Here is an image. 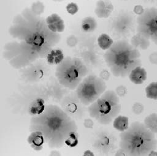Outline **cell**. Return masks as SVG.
Returning a JSON list of instances; mask_svg holds the SVG:
<instances>
[{
  "label": "cell",
  "mask_w": 157,
  "mask_h": 156,
  "mask_svg": "<svg viewBox=\"0 0 157 156\" xmlns=\"http://www.w3.org/2000/svg\"><path fill=\"white\" fill-rule=\"evenodd\" d=\"M29 130L39 131L45 143L53 149H59L72 133L77 132L75 120L56 104H47L43 112L30 119Z\"/></svg>",
  "instance_id": "2"
},
{
  "label": "cell",
  "mask_w": 157,
  "mask_h": 156,
  "mask_svg": "<svg viewBox=\"0 0 157 156\" xmlns=\"http://www.w3.org/2000/svg\"><path fill=\"white\" fill-rule=\"evenodd\" d=\"M49 98L47 88L31 86L11 95L7 103L13 113L33 117L43 112Z\"/></svg>",
  "instance_id": "5"
},
{
  "label": "cell",
  "mask_w": 157,
  "mask_h": 156,
  "mask_svg": "<svg viewBox=\"0 0 157 156\" xmlns=\"http://www.w3.org/2000/svg\"><path fill=\"white\" fill-rule=\"evenodd\" d=\"M121 1H128V0H121Z\"/></svg>",
  "instance_id": "42"
},
{
  "label": "cell",
  "mask_w": 157,
  "mask_h": 156,
  "mask_svg": "<svg viewBox=\"0 0 157 156\" xmlns=\"http://www.w3.org/2000/svg\"><path fill=\"white\" fill-rule=\"evenodd\" d=\"M134 17L130 12H123L115 18L112 28L117 35L126 36L134 29Z\"/></svg>",
  "instance_id": "12"
},
{
  "label": "cell",
  "mask_w": 157,
  "mask_h": 156,
  "mask_svg": "<svg viewBox=\"0 0 157 156\" xmlns=\"http://www.w3.org/2000/svg\"><path fill=\"white\" fill-rule=\"evenodd\" d=\"M130 81L136 85L142 84L147 79V71L142 66H137L131 70L129 75Z\"/></svg>",
  "instance_id": "18"
},
{
  "label": "cell",
  "mask_w": 157,
  "mask_h": 156,
  "mask_svg": "<svg viewBox=\"0 0 157 156\" xmlns=\"http://www.w3.org/2000/svg\"><path fill=\"white\" fill-rule=\"evenodd\" d=\"M9 32L18 41L9 43L13 48L7 50H15L14 54L6 59L15 69L25 68L38 58L46 57L60 39L57 33L48 29L45 20L31 9L24 10L14 18Z\"/></svg>",
  "instance_id": "1"
},
{
  "label": "cell",
  "mask_w": 157,
  "mask_h": 156,
  "mask_svg": "<svg viewBox=\"0 0 157 156\" xmlns=\"http://www.w3.org/2000/svg\"><path fill=\"white\" fill-rule=\"evenodd\" d=\"M98 45L102 50H109L113 43V39L105 33L101 34L97 39Z\"/></svg>",
  "instance_id": "23"
},
{
  "label": "cell",
  "mask_w": 157,
  "mask_h": 156,
  "mask_svg": "<svg viewBox=\"0 0 157 156\" xmlns=\"http://www.w3.org/2000/svg\"><path fill=\"white\" fill-rule=\"evenodd\" d=\"M66 10L70 15H75L79 10V7L77 3L70 2L66 6Z\"/></svg>",
  "instance_id": "28"
},
{
  "label": "cell",
  "mask_w": 157,
  "mask_h": 156,
  "mask_svg": "<svg viewBox=\"0 0 157 156\" xmlns=\"http://www.w3.org/2000/svg\"><path fill=\"white\" fill-rule=\"evenodd\" d=\"M50 98L56 103H60L64 97L69 93V89L61 85L56 80L55 83L50 84L47 88Z\"/></svg>",
  "instance_id": "14"
},
{
  "label": "cell",
  "mask_w": 157,
  "mask_h": 156,
  "mask_svg": "<svg viewBox=\"0 0 157 156\" xmlns=\"http://www.w3.org/2000/svg\"><path fill=\"white\" fill-rule=\"evenodd\" d=\"M23 69H24L21 73L22 78L30 83L39 81L47 73V68L44 65L33 63Z\"/></svg>",
  "instance_id": "13"
},
{
  "label": "cell",
  "mask_w": 157,
  "mask_h": 156,
  "mask_svg": "<svg viewBox=\"0 0 157 156\" xmlns=\"http://www.w3.org/2000/svg\"><path fill=\"white\" fill-rule=\"evenodd\" d=\"M82 156H95V155L92 150L90 149H87L83 152Z\"/></svg>",
  "instance_id": "38"
},
{
  "label": "cell",
  "mask_w": 157,
  "mask_h": 156,
  "mask_svg": "<svg viewBox=\"0 0 157 156\" xmlns=\"http://www.w3.org/2000/svg\"><path fill=\"white\" fill-rule=\"evenodd\" d=\"M79 135L77 132L70 135L65 141V144L69 147H75L78 144Z\"/></svg>",
  "instance_id": "26"
},
{
  "label": "cell",
  "mask_w": 157,
  "mask_h": 156,
  "mask_svg": "<svg viewBox=\"0 0 157 156\" xmlns=\"http://www.w3.org/2000/svg\"><path fill=\"white\" fill-rule=\"evenodd\" d=\"M98 26L96 19L93 17H86L83 19L81 23L82 29L86 32L94 31Z\"/></svg>",
  "instance_id": "22"
},
{
  "label": "cell",
  "mask_w": 157,
  "mask_h": 156,
  "mask_svg": "<svg viewBox=\"0 0 157 156\" xmlns=\"http://www.w3.org/2000/svg\"><path fill=\"white\" fill-rule=\"evenodd\" d=\"M146 97L151 100H157V81L150 83L145 87Z\"/></svg>",
  "instance_id": "25"
},
{
  "label": "cell",
  "mask_w": 157,
  "mask_h": 156,
  "mask_svg": "<svg viewBox=\"0 0 157 156\" xmlns=\"http://www.w3.org/2000/svg\"><path fill=\"white\" fill-rule=\"evenodd\" d=\"M115 92L119 97H123L127 94L128 89L125 86L120 85L116 87Z\"/></svg>",
  "instance_id": "30"
},
{
  "label": "cell",
  "mask_w": 157,
  "mask_h": 156,
  "mask_svg": "<svg viewBox=\"0 0 157 156\" xmlns=\"http://www.w3.org/2000/svg\"><path fill=\"white\" fill-rule=\"evenodd\" d=\"M115 156H128V154L121 148L119 147L115 152Z\"/></svg>",
  "instance_id": "36"
},
{
  "label": "cell",
  "mask_w": 157,
  "mask_h": 156,
  "mask_svg": "<svg viewBox=\"0 0 157 156\" xmlns=\"http://www.w3.org/2000/svg\"><path fill=\"white\" fill-rule=\"evenodd\" d=\"M53 1H56V2H61V1H64V0H53Z\"/></svg>",
  "instance_id": "41"
},
{
  "label": "cell",
  "mask_w": 157,
  "mask_h": 156,
  "mask_svg": "<svg viewBox=\"0 0 157 156\" xmlns=\"http://www.w3.org/2000/svg\"><path fill=\"white\" fill-rule=\"evenodd\" d=\"M119 138V147L128 156H148L156 149L155 134L139 121L132 122L126 130L120 133Z\"/></svg>",
  "instance_id": "4"
},
{
  "label": "cell",
  "mask_w": 157,
  "mask_h": 156,
  "mask_svg": "<svg viewBox=\"0 0 157 156\" xmlns=\"http://www.w3.org/2000/svg\"><path fill=\"white\" fill-rule=\"evenodd\" d=\"M99 76L101 78H102L103 80L106 81L109 79L110 76V73L107 70H103L100 72Z\"/></svg>",
  "instance_id": "34"
},
{
  "label": "cell",
  "mask_w": 157,
  "mask_h": 156,
  "mask_svg": "<svg viewBox=\"0 0 157 156\" xmlns=\"http://www.w3.org/2000/svg\"><path fill=\"white\" fill-rule=\"evenodd\" d=\"M94 122L93 119L90 117H85L83 119V125L86 129H92L94 127Z\"/></svg>",
  "instance_id": "31"
},
{
  "label": "cell",
  "mask_w": 157,
  "mask_h": 156,
  "mask_svg": "<svg viewBox=\"0 0 157 156\" xmlns=\"http://www.w3.org/2000/svg\"><path fill=\"white\" fill-rule=\"evenodd\" d=\"M148 2H152V3H155V2H157V0H146Z\"/></svg>",
  "instance_id": "40"
},
{
  "label": "cell",
  "mask_w": 157,
  "mask_h": 156,
  "mask_svg": "<svg viewBox=\"0 0 157 156\" xmlns=\"http://www.w3.org/2000/svg\"><path fill=\"white\" fill-rule=\"evenodd\" d=\"M61 108L72 118L81 120L85 118L88 107L78 98L75 92L69 93L59 103Z\"/></svg>",
  "instance_id": "11"
},
{
  "label": "cell",
  "mask_w": 157,
  "mask_h": 156,
  "mask_svg": "<svg viewBox=\"0 0 157 156\" xmlns=\"http://www.w3.org/2000/svg\"><path fill=\"white\" fill-rule=\"evenodd\" d=\"M77 40V39L74 36H71V37H68L67 39V45L71 46H75L77 43V42H73V40Z\"/></svg>",
  "instance_id": "35"
},
{
  "label": "cell",
  "mask_w": 157,
  "mask_h": 156,
  "mask_svg": "<svg viewBox=\"0 0 157 156\" xmlns=\"http://www.w3.org/2000/svg\"><path fill=\"white\" fill-rule=\"evenodd\" d=\"M137 31L157 45V8H146L137 18Z\"/></svg>",
  "instance_id": "9"
},
{
  "label": "cell",
  "mask_w": 157,
  "mask_h": 156,
  "mask_svg": "<svg viewBox=\"0 0 157 156\" xmlns=\"http://www.w3.org/2000/svg\"><path fill=\"white\" fill-rule=\"evenodd\" d=\"M91 146L101 156H109L115 152L117 147V138L110 130L101 129L93 136Z\"/></svg>",
  "instance_id": "10"
},
{
  "label": "cell",
  "mask_w": 157,
  "mask_h": 156,
  "mask_svg": "<svg viewBox=\"0 0 157 156\" xmlns=\"http://www.w3.org/2000/svg\"><path fill=\"white\" fill-rule=\"evenodd\" d=\"M131 44L139 50H145L150 46V40L142 35L137 33L131 38Z\"/></svg>",
  "instance_id": "19"
},
{
  "label": "cell",
  "mask_w": 157,
  "mask_h": 156,
  "mask_svg": "<svg viewBox=\"0 0 157 156\" xmlns=\"http://www.w3.org/2000/svg\"><path fill=\"white\" fill-rule=\"evenodd\" d=\"M29 146L36 152H40L44 148L45 143L44 136L39 131H33L27 138Z\"/></svg>",
  "instance_id": "17"
},
{
  "label": "cell",
  "mask_w": 157,
  "mask_h": 156,
  "mask_svg": "<svg viewBox=\"0 0 157 156\" xmlns=\"http://www.w3.org/2000/svg\"><path fill=\"white\" fill-rule=\"evenodd\" d=\"M104 58L110 73L115 77L125 78L132 69L142 64L139 50L124 40L113 42Z\"/></svg>",
  "instance_id": "3"
},
{
  "label": "cell",
  "mask_w": 157,
  "mask_h": 156,
  "mask_svg": "<svg viewBox=\"0 0 157 156\" xmlns=\"http://www.w3.org/2000/svg\"><path fill=\"white\" fill-rule=\"evenodd\" d=\"M48 29L56 33H60L65 29V23L63 18L57 13H52L45 18Z\"/></svg>",
  "instance_id": "16"
},
{
  "label": "cell",
  "mask_w": 157,
  "mask_h": 156,
  "mask_svg": "<svg viewBox=\"0 0 157 156\" xmlns=\"http://www.w3.org/2000/svg\"><path fill=\"white\" fill-rule=\"evenodd\" d=\"M48 156H62V155L59 151H58L56 149H53L50 152Z\"/></svg>",
  "instance_id": "37"
},
{
  "label": "cell",
  "mask_w": 157,
  "mask_h": 156,
  "mask_svg": "<svg viewBox=\"0 0 157 156\" xmlns=\"http://www.w3.org/2000/svg\"><path fill=\"white\" fill-rule=\"evenodd\" d=\"M144 110V105L140 102H135L132 106V111L136 115H139L143 113Z\"/></svg>",
  "instance_id": "29"
},
{
  "label": "cell",
  "mask_w": 157,
  "mask_h": 156,
  "mask_svg": "<svg viewBox=\"0 0 157 156\" xmlns=\"http://www.w3.org/2000/svg\"><path fill=\"white\" fill-rule=\"evenodd\" d=\"M88 67L80 59L66 57L56 66L55 77L58 82L70 91L75 90L88 75Z\"/></svg>",
  "instance_id": "7"
},
{
  "label": "cell",
  "mask_w": 157,
  "mask_h": 156,
  "mask_svg": "<svg viewBox=\"0 0 157 156\" xmlns=\"http://www.w3.org/2000/svg\"><path fill=\"white\" fill-rule=\"evenodd\" d=\"M149 61L151 64L157 65V51L152 52L148 57Z\"/></svg>",
  "instance_id": "33"
},
{
  "label": "cell",
  "mask_w": 157,
  "mask_h": 156,
  "mask_svg": "<svg viewBox=\"0 0 157 156\" xmlns=\"http://www.w3.org/2000/svg\"><path fill=\"white\" fill-rule=\"evenodd\" d=\"M145 9L141 5H136L133 8V12L135 14L139 15H142L144 12Z\"/></svg>",
  "instance_id": "32"
},
{
  "label": "cell",
  "mask_w": 157,
  "mask_h": 156,
  "mask_svg": "<svg viewBox=\"0 0 157 156\" xmlns=\"http://www.w3.org/2000/svg\"><path fill=\"white\" fill-rule=\"evenodd\" d=\"M114 6L110 0H98L96 4L94 12L99 18H108L113 11Z\"/></svg>",
  "instance_id": "15"
},
{
  "label": "cell",
  "mask_w": 157,
  "mask_h": 156,
  "mask_svg": "<svg viewBox=\"0 0 157 156\" xmlns=\"http://www.w3.org/2000/svg\"><path fill=\"white\" fill-rule=\"evenodd\" d=\"M148 156H157V151L155 150L150 151L148 154Z\"/></svg>",
  "instance_id": "39"
},
{
  "label": "cell",
  "mask_w": 157,
  "mask_h": 156,
  "mask_svg": "<svg viewBox=\"0 0 157 156\" xmlns=\"http://www.w3.org/2000/svg\"><path fill=\"white\" fill-rule=\"evenodd\" d=\"M30 9L37 15H40L45 10V6L40 1H36L31 4Z\"/></svg>",
  "instance_id": "27"
},
{
  "label": "cell",
  "mask_w": 157,
  "mask_h": 156,
  "mask_svg": "<svg viewBox=\"0 0 157 156\" xmlns=\"http://www.w3.org/2000/svg\"><path fill=\"white\" fill-rule=\"evenodd\" d=\"M129 118L123 115H118L113 121V128L120 132H124L129 127Z\"/></svg>",
  "instance_id": "21"
},
{
  "label": "cell",
  "mask_w": 157,
  "mask_h": 156,
  "mask_svg": "<svg viewBox=\"0 0 157 156\" xmlns=\"http://www.w3.org/2000/svg\"><path fill=\"white\" fill-rule=\"evenodd\" d=\"M64 58L62 50L60 49H53L47 55L46 61L49 65H58Z\"/></svg>",
  "instance_id": "20"
},
{
  "label": "cell",
  "mask_w": 157,
  "mask_h": 156,
  "mask_svg": "<svg viewBox=\"0 0 157 156\" xmlns=\"http://www.w3.org/2000/svg\"><path fill=\"white\" fill-rule=\"evenodd\" d=\"M105 81L94 74H88L79 84L75 93L86 106L98 100L107 90Z\"/></svg>",
  "instance_id": "8"
},
{
  "label": "cell",
  "mask_w": 157,
  "mask_h": 156,
  "mask_svg": "<svg viewBox=\"0 0 157 156\" xmlns=\"http://www.w3.org/2000/svg\"><path fill=\"white\" fill-rule=\"evenodd\" d=\"M120 98L115 91L107 90L98 100L88 106V113L99 124H110L121 111Z\"/></svg>",
  "instance_id": "6"
},
{
  "label": "cell",
  "mask_w": 157,
  "mask_h": 156,
  "mask_svg": "<svg viewBox=\"0 0 157 156\" xmlns=\"http://www.w3.org/2000/svg\"><path fill=\"white\" fill-rule=\"evenodd\" d=\"M144 124L151 132L157 134V113H153L147 116L144 119Z\"/></svg>",
  "instance_id": "24"
}]
</instances>
